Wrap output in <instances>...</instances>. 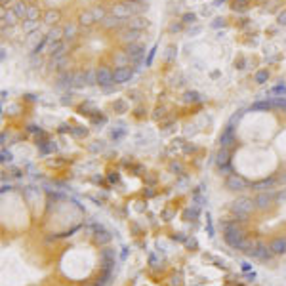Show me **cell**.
<instances>
[{"label": "cell", "instance_id": "1", "mask_svg": "<svg viewBox=\"0 0 286 286\" xmlns=\"http://www.w3.org/2000/svg\"><path fill=\"white\" fill-rule=\"evenodd\" d=\"M113 67H97L95 69V84L99 86H109V84H115L113 82Z\"/></svg>", "mask_w": 286, "mask_h": 286}, {"label": "cell", "instance_id": "2", "mask_svg": "<svg viewBox=\"0 0 286 286\" xmlns=\"http://www.w3.org/2000/svg\"><path fill=\"white\" fill-rule=\"evenodd\" d=\"M111 16L117 18V19H130L132 18L130 2H122V4H115V6H111Z\"/></svg>", "mask_w": 286, "mask_h": 286}, {"label": "cell", "instance_id": "3", "mask_svg": "<svg viewBox=\"0 0 286 286\" xmlns=\"http://www.w3.org/2000/svg\"><path fill=\"white\" fill-rule=\"evenodd\" d=\"M132 76H134V71L130 67H119L113 72V82L115 84H124V82L132 80Z\"/></svg>", "mask_w": 286, "mask_h": 286}, {"label": "cell", "instance_id": "4", "mask_svg": "<svg viewBox=\"0 0 286 286\" xmlns=\"http://www.w3.org/2000/svg\"><path fill=\"white\" fill-rule=\"evenodd\" d=\"M225 185H227L229 189L240 191V189H244V187L248 185V181H246L244 178H240V176H237V174H227V178H225Z\"/></svg>", "mask_w": 286, "mask_h": 286}, {"label": "cell", "instance_id": "5", "mask_svg": "<svg viewBox=\"0 0 286 286\" xmlns=\"http://www.w3.org/2000/svg\"><path fill=\"white\" fill-rule=\"evenodd\" d=\"M269 248L273 252V256H283V254H286V237H275L269 242Z\"/></svg>", "mask_w": 286, "mask_h": 286}, {"label": "cell", "instance_id": "6", "mask_svg": "<svg viewBox=\"0 0 286 286\" xmlns=\"http://www.w3.org/2000/svg\"><path fill=\"white\" fill-rule=\"evenodd\" d=\"M132 63V59H130V54L122 50V52H117V54L113 55V65H115V69H119V67H128Z\"/></svg>", "mask_w": 286, "mask_h": 286}, {"label": "cell", "instance_id": "7", "mask_svg": "<svg viewBox=\"0 0 286 286\" xmlns=\"http://www.w3.org/2000/svg\"><path fill=\"white\" fill-rule=\"evenodd\" d=\"M145 25H147V21H145L143 18H140V16H134V18H130V19H124V27L132 29V31H142Z\"/></svg>", "mask_w": 286, "mask_h": 286}, {"label": "cell", "instance_id": "8", "mask_svg": "<svg viewBox=\"0 0 286 286\" xmlns=\"http://www.w3.org/2000/svg\"><path fill=\"white\" fill-rule=\"evenodd\" d=\"M63 35H65V42L72 38V36L78 35V25L76 23H67L65 27H63Z\"/></svg>", "mask_w": 286, "mask_h": 286}, {"label": "cell", "instance_id": "9", "mask_svg": "<svg viewBox=\"0 0 286 286\" xmlns=\"http://www.w3.org/2000/svg\"><path fill=\"white\" fill-rule=\"evenodd\" d=\"M27 8L29 6H25V4H21V2H18L12 10H14V14L18 16V19H27Z\"/></svg>", "mask_w": 286, "mask_h": 286}, {"label": "cell", "instance_id": "10", "mask_svg": "<svg viewBox=\"0 0 286 286\" xmlns=\"http://www.w3.org/2000/svg\"><path fill=\"white\" fill-rule=\"evenodd\" d=\"M16 19H18V16L14 14V10H8V12H6V8H2V21H4V23L14 25V23H16Z\"/></svg>", "mask_w": 286, "mask_h": 286}, {"label": "cell", "instance_id": "11", "mask_svg": "<svg viewBox=\"0 0 286 286\" xmlns=\"http://www.w3.org/2000/svg\"><path fill=\"white\" fill-rule=\"evenodd\" d=\"M92 23H95V18H94L92 10L82 12V16H80V25H92Z\"/></svg>", "mask_w": 286, "mask_h": 286}, {"label": "cell", "instance_id": "12", "mask_svg": "<svg viewBox=\"0 0 286 286\" xmlns=\"http://www.w3.org/2000/svg\"><path fill=\"white\" fill-rule=\"evenodd\" d=\"M90 10H92V14H94L95 21H103V19H105V10H103L101 6H92Z\"/></svg>", "mask_w": 286, "mask_h": 286}, {"label": "cell", "instance_id": "13", "mask_svg": "<svg viewBox=\"0 0 286 286\" xmlns=\"http://www.w3.org/2000/svg\"><path fill=\"white\" fill-rule=\"evenodd\" d=\"M38 16H40L38 6H29V8H27V19H29V21H38Z\"/></svg>", "mask_w": 286, "mask_h": 286}, {"label": "cell", "instance_id": "14", "mask_svg": "<svg viewBox=\"0 0 286 286\" xmlns=\"http://www.w3.org/2000/svg\"><path fill=\"white\" fill-rule=\"evenodd\" d=\"M35 29H38V21H29V19L23 21V31L25 33H33Z\"/></svg>", "mask_w": 286, "mask_h": 286}, {"label": "cell", "instance_id": "15", "mask_svg": "<svg viewBox=\"0 0 286 286\" xmlns=\"http://www.w3.org/2000/svg\"><path fill=\"white\" fill-rule=\"evenodd\" d=\"M59 19V14L55 12V10H48L46 14H44V23H54Z\"/></svg>", "mask_w": 286, "mask_h": 286}, {"label": "cell", "instance_id": "16", "mask_svg": "<svg viewBox=\"0 0 286 286\" xmlns=\"http://www.w3.org/2000/svg\"><path fill=\"white\" fill-rule=\"evenodd\" d=\"M265 78H267V71H260L256 74V80H258V82H262V80H265Z\"/></svg>", "mask_w": 286, "mask_h": 286}, {"label": "cell", "instance_id": "17", "mask_svg": "<svg viewBox=\"0 0 286 286\" xmlns=\"http://www.w3.org/2000/svg\"><path fill=\"white\" fill-rule=\"evenodd\" d=\"M279 21H281V23H286V12H283V14L279 16Z\"/></svg>", "mask_w": 286, "mask_h": 286}, {"label": "cell", "instance_id": "18", "mask_svg": "<svg viewBox=\"0 0 286 286\" xmlns=\"http://www.w3.org/2000/svg\"><path fill=\"white\" fill-rule=\"evenodd\" d=\"M130 2H143V0H130Z\"/></svg>", "mask_w": 286, "mask_h": 286}]
</instances>
